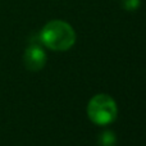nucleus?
Instances as JSON below:
<instances>
[{
	"instance_id": "nucleus-1",
	"label": "nucleus",
	"mask_w": 146,
	"mask_h": 146,
	"mask_svg": "<svg viewBox=\"0 0 146 146\" xmlns=\"http://www.w3.org/2000/svg\"><path fill=\"white\" fill-rule=\"evenodd\" d=\"M40 38L46 48L55 51H66L74 45L76 32L69 23L55 19L44 26Z\"/></svg>"
},
{
	"instance_id": "nucleus-2",
	"label": "nucleus",
	"mask_w": 146,
	"mask_h": 146,
	"mask_svg": "<svg viewBox=\"0 0 146 146\" xmlns=\"http://www.w3.org/2000/svg\"><path fill=\"white\" fill-rule=\"evenodd\" d=\"M88 118L98 126H106L115 121L118 115V108L111 96L106 94H98L87 105Z\"/></svg>"
},
{
	"instance_id": "nucleus-3",
	"label": "nucleus",
	"mask_w": 146,
	"mask_h": 146,
	"mask_svg": "<svg viewBox=\"0 0 146 146\" xmlns=\"http://www.w3.org/2000/svg\"><path fill=\"white\" fill-rule=\"evenodd\" d=\"M23 63L28 71H41L46 64V54L44 49L38 45L28 46L25 51V55H23Z\"/></svg>"
},
{
	"instance_id": "nucleus-4",
	"label": "nucleus",
	"mask_w": 146,
	"mask_h": 146,
	"mask_svg": "<svg viewBox=\"0 0 146 146\" xmlns=\"http://www.w3.org/2000/svg\"><path fill=\"white\" fill-rule=\"evenodd\" d=\"M115 142V136L111 131H104L99 137V146H114Z\"/></svg>"
},
{
	"instance_id": "nucleus-5",
	"label": "nucleus",
	"mask_w": 146,
	"mask_h": 146,
	"mask_svg": "<svg viewBox=\"0 0 146 146\" xmlns=\"http://www.w3.org/2000/svg\"><path fill=\"white\" fill-rule=\"evenodd\" d=\"M122 7L126 10H129V12H133L141 4V0H121Z\"/></svg>"
}]
</instances>
